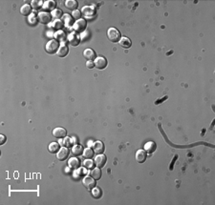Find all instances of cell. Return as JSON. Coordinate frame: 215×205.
<instances>
[{"mask_svg": "<svg viewBox=\"0 0 215 205\" xmlns=\"http://www.w3.org/2000/svg\"><path fill=\"white\" fill-rule=\"evenodd\" d=\"M107 37L111 42H118L120 39V34L116 28H110L107 31Z\"/></svg>", "mask_w": 215, "mask_h": 205, "instance_id": "6da1fadb", "label": "cell"}, {"mask_svg": "<svg viewBox=\"0 0 215 205\" xmlns=\"http://www.w3.org/2000/svg\"><path fill=\"white\" fill-rule=\"evenodd\" d=\"M67 39H68V43H69L71 46L77 47L80 42V34H77L76 31H73V33H70L68 34Z\"/></svg>", "mask_w": 215, "mask_h": 205, "instance_id": "7a4b0ae2", "label": "cell"}, {"mask_svg": "<svg viewBox=\"0 0 215 205\" xmlns=\"http://www.w3.org/2000/svg\"><path fill=\"white\" fill-rule=\"evenodd\" d=\"M59 42H57L56 39H53V40H50L48 43L46 44V47H45V49H46V52H48V54H55V52H57V50H59Z\"/></svg>", "mask_w": 215, "mask_h": 205, "instance_id": "3957f363", "label": "cell"}, {"mask_svg": "<svg viewBox=\"0 0 215 205\" xmlns=\"http://www.w3.org/2000/svg\"><path fill=\"white\" fill-rule=\"evenodd\" d=\"M82 183L83 185L86 187L88 190H92L94 187H96V180L93 178L91 176L90 177H85L82 178Z\"/></svg>", "mask_w": 215, "mask_h": 205, "instance_id": "277c9868", "label": "cell"}, {"mask_svg": "<svg viewBox=\"0 0 215 205\" xmlns=\"http://www.w3.org/2000/svg\"><path fill=\"white\" fill-rule=\"evenodd\" d=\"M38 18L41 24H47L51 21L52 15L48 12H40L38 15Z\"/></svg>", "mask_w": 215, "mask_h": 205, "instance_id": "5b68a950", "label": "cell"}, {"mask_svg": "<svg viewBox=\"0 0 215 205\" xmlns=\"http://www.w3.org/2000/svg\"><path fill=\"white\" fill-rule=\"evenodd\" d=\"M94 64H95V67L98 68V69L102 70L107 66V60L105 57H103V56H98V57H96Z\"/></svg>", "mask_w": 215, "mask_h": 205, "instance_id": "8992f818", "label": "cell"}, {"mask_svg": "<svg viewBox=\"0 0 215 205\" xmlns=\"http://www.w3.org/2000/svg\"><path fill=\"white\" fill-rule=\"evenodd\" d=\"M85 28H86V21H85V19H78L74 23V25H73V29H74L76 31H78V33H80V31H84Z\"/></svg>", "mask_w": 215, "mask_h": 205, "instance_id": "52a82bcc", "label": "cell"}, {"mask_svg": "<svg viewBox=\"0 0 215 205\" xmlns=\"http://www.w3.org/2000/svg\"><path fill=\"white\" fill-rule=\"evenodd\" d=\"M81 14L84 15L85 17H92L96 13V10L93 6H85L81 9Z\"/></svg>", "mask_w": 215, "mask_h": 205, "instance_id": "ba28073f", "label": "cell"}, {"mask_svg": "<svg viewBox=\"0 0 215 205\" xmlns=\"http://www.w3.org/2000/svg\"><path fill=\"white\" fill-rule=\"evenodd\" d=\"M68 156H69V149H67V147H62V148L59 149V151L57 152V154H56L57 159L60 160V161L65 160L68 157Z\"/></svg>", "mask_w": 215, "mask_h": 205, "instance_id": "9c48e42d", "label": "cell"}, {"mask_svg": "<svg viewBox=\"0 0 215 205\" xmlns=\"http://www.w3.org/2000/svg\"><path fill=\"white\" fill-rule=\"evenodd\" d=\"M106 163V156L102 154H98L95 157V165L98 168H102Z\"/></svg>", "mask_w": 215, "mask_h": 205, "instance_id": "30bf717a", "label": "cell"}, {"mask_svg": "<svg viewBox=\"0 0 215 205\" xmlns=\"http://www.w3.org/2000/svg\"><path fill=\"white\" fill-rule=\"evenodd\" d=\"M67 135V132L64 128H61V127H57V128H55L54 131H53V135L56 138H65Z\"/></svg>", "mask_w": 215, "mask_h": 205, "instance_id": "8fae6325", "label": "cell"}, {"mask_svg": "<svg viewBox=\"0 0 215 205\" xmlns=\"http://www.w3.org/2000/svg\"><path fill=\"white\" fill-rule=\"evenodd\" d=\"M93 151L94 153L96 154H102L103 151H104V145L101 141H96V142L93 143Z\"/></svg>", "mask_w": 215, "mask_h": 205, "instance_id": "7c38bea8", "label": "cell"}, {"mask_svg": "<svg viewBox=\"0 0 215 205\" xmlns=\"http://www.w3.org/2000/svg\"><path fill=\"white\" fill-rule=\"evenodd\" d=\"M146 159V152L144 150H138L137 153H136V160H137L139 163H144Z\"/></svg>", "mask_w": 215, "mask_h": 205, "instance_id": "4fadbf2b", "label": "cell"}, {"mask_svg": "<svg viewBox=\"0 0 215 205\" xmlns=\"http://www.w3.org/2000/svg\"><path fill=\"white\" fill-rule=\"evenodd\" d=\"M68 166H69L71 169H77L78 167L80 166V161L77 157H71L68 161Z\"/></svg>", "mask_w": 215, "mask_h": 205, "instance_id": "5bb4252c", "label": "cell"}, {"mask_svg": "<svg viewBox=\"0 0 215 205\" xmlns=\"http://www.w3.org/2000/svg\"><path fill=\"white\" fill-rule=\"evenodd\" d=\"M56 1H53V0H48V1H46V2L43 3L42 7H43L44 10H52V12H53V10H55V8H56Z\"/></svg>", "mask_w": 215, "mask_h": 205, "instance_id": "9a60e30c", "label": "cell"}, {"mask_svg": "<svg viewBox=\"0 0 215 205\" xmlns=\"http://www.w3.org/2000/svg\"><path fill=\"white\" fill-rule=\"evenodd\" d=\"M83 56H84L87 60L93 61V59H96V54L92 49H86L83 52Z\"/></svg>", "mask_w": 215, "mask_h": 205, "instance_id": "2e32d148", "label": "cell"}, {"mask_svg": "<svg viewBox=\"0 0 215 205\" xmlns=\"http://www.w3.org/2000/svg\"><path fill=\"white\" fill-rule=\"evenodd\" d=\"M119 44L123 47L124 49H129L131 47V40L128 37H120V39L119 40Z\"/></svg>", "mask_w": 215, "mask_h": 205, "instance_id": "e0dca14e", "label": "cell"}, {"mask_svg": "<svg viewBox=\"0 0 215 205\" xmlns=\"http://www.w3.org/2000/svg\"><path fill=\"white\" fill-rule=\"evenodd\" d=\"M156 150V144L153 142V141H148L144 144V151L146 153H153V152Z\"/></svg>", "mask_w": 215, "mask_h": 205, "instance_id": "ac0fdd59", "label": "cell"}, {"mask_svg": "<svg viewBox=\"0 0 215 205\" xmlns=\"http://www.w3.org/2000/svg\"><path fill=\"white\" fill-rule=\"evenodd\" d=\"M67 54H68V48H67V46L64 45V44H61V45L59 46V50H57V52H56L57 56L64 57V56L67 55Z\"/></svg>", "mask_w": 215, "mask_h": 205, "instance_id": "d6986e66", "label": "cell"}, {"mask_svg": "<svg viewBox=\"0 0 215 205\" xmlns=\"http://www.w3.org/2000/svg\"><path fill=\"white\" fill-rule=\"evenodd\" d=\"M55 39L57 42H63L66 39V34L63 31H57L56 33L55 34Z\"/></svg>", "mask_w": 215, "mask_h": 205, "instance_id": "ffe728a7", "label": "cell"}, {"mask_svg": "<svg viewBox=\"0 0 215 205\" xmlns=\"http://www.w3.org/2000/svg\"><path fill=\"white\" fill-rule=\"evenodd\" d=\"M31 10H32V6L29 4H24L21 7V9H20V13L24 15V16L25 15H30Z\"/></svg>", "mask_w": 215, "mask_h": 205, "instance_id": "44dd1931", "label": "cell"}, {"mask_svg": "<svg viewBox=\"0 0 215 205\" xmlns=\"http://www.w3.org/2000/svg\"><path fill=\"white\" fill-rule=\"evenodd\" d=\"M90 176L93 177V178H95L96 180H99V178L101 177V169L98 167V168H95V169H93L90 171Z\"/></svg>", "mask_w": 215, "mask_h": 205, "instance_id": "7402d4cb", "label": "cell"}, {"mask_svg": "<svg viewBox=\"0 0 215 205\" xmlns=\"http://www.w3.org/2000/svg\"><path fill=\"white\" fill-rule=\"evenodd\" d=\"M77 5H78L77 2L75 1V0H67L65 2V7L71 10H75L77 7Z\"/></svg>", "mask_w": 215, "mask_h": 205, "instance_id": "603a6c76", "label": "cell"}, {"mask_svg": "<svg viewBox=\"0 0 215 205\" xmlns=\"http://www.w3.org/2000/svg\"><path fill=\"white\" fill-rule=\"evenodd\" d=\"M83 149L82 148V146L81 145H75V146H73V148H72V154L74 155V156H80L83 153Z\"/></svg>", "mask_w": 215, "mask_h": 205, "instance_id": "cb8c5ba5", "label": "cell"}, {"mask_svg": "<svg viewBox=\"0 0 215 205\" xmlns=\"http://www.w3.org/2000/svg\"><path fill=\"white\" fill-rule=\"evenodd\" d=\"M48 149H49L50 153L55 154V153H56V152L59 151V144L56 143V142H52V143H50Z\"/></svg>", "mask_w": 215, "mask_h": 205, "instance_id": "d4e9b609", "label": "cell"}, {"mask_svg": "<svg viewBox=\"0 0 215 205\" xmlns=\"http://www.w3.org/2000/svg\"><path fill=\"white\" fill-rule=\"evenodd\" d=\"M51 27L53 28V29H56V30H59V31H60V29L63 27V22H62V21L59 20V19H56V20L54 21L53 23H52Z\"/></svg>", "mask_w": 215, "mask_h": 205, "instance_id": "484cf974", "label": "cell"}, {"mask_svg": "<svg viewBox=\"0 0 215 205\" xmlns=\"http://www.w3.org/2000/svg\"><path fill=\"white\" fill-rule=\"evenodd\" d=\"M73 143V141H72V138H67V136H65V138H63V139L60 140V144L62 147H70Z\"/></svg>", "mask_w": 215, "mask_h": 205, "instance_id": "4316f807", "label": "cell"}, {"mask_svg": "<svg viewBox=\"0 0 215 205\" xmlns=\"http://www.w3.org/2000/svg\"><path fill=\"white\" fill-rule=\"evenodd\" d=\"M94 156V151L91 149V148H85L83 150V156L85 157V159H91Z\"/></svg>", "mask_w": 215, "mask_h": 205, "instance_id": "83f0119b", "label": "cell"}, {"mask_svg": "<svg viewBox=\"0 0 215 205\" xmlns=\"http://www.w3.org/2000/svg\"><path fill=\"white\" fill-rule=\"evenodd\" d=\"M62 22L63 24H65L66 26H69L71 23H72V16L70 14H64L63 16H62Z\"/></svg>", "mask_w": 215, "mask_h": 205, "instance_id": "f1b7e54d", "label": "cell"}, {"mask_svg": "<svg viewBox=\"0 0 215 205\" xmlns=\"http://www.w3.org/2000/svg\"><path fill=\"white\" fill-rule=\"evenodd\" d=\"M28 21H29V23H30L31 25H36V23L38 22V18L36 17V15H35V13H32V14L29 15Z\"/></svg>", "mask_w": 215, "mask_h": 205, "instance_id": "f546056e", "label": "cell"}, {"mask_svg": "<svg viewBox=\"0 0 215 205\" xmlns=\"http://www.w3.org/2000/svg\"><path fill=\"white\" fill-rule=\"evenodd\" d=\"M92 196L95 198H101V189H98V188H97V187H94V188L92 189Z\"/></svg>", "mask_w": 215, "mask_h": 205, "instance_id": "4dcf8cb0", "label": "cell"}, {"mask_svg": "<svg viewBox=\"0 0 215 205\" xmlns=\"http://www.w3.org/2000/svg\"><path fill=\"white\" fill-rule=\"evenodd\" d=\"M32 8L35 9V10H38L40 7L43 6V2L42 1H38V0H33L32 1Z\"/></svg>", "mask_w": 215, "mask_h": 205, "instance_id": "1f68e13d", "label": "cell"}, {"mask_svg": "<svg viewBox=\"0 0 215 205\" xmlns=\"http://www.w3.org/2000/svg\"><path fill=\"white\" fill-rule=\"evenodd\" d=\"M51 15L55 18V20H56V19H59V18L61 17L62 12H61L60 10H56V9H55V10H53V12L51 13Z\"/></svg>", "mask_w": 215, "mask_h": 205, "instance_id": "d6a6232c", "label": "cell"}, {"mask_svg": "<svg viewBox=\"0 0 215 205\" xmlns=\"http://www.w3.org/2000/svg\"><path fill=\"white\" fill-rule=\"evenodd\" d=\"M83 166H84L85 169H92L94 166V162L90 159H86L83 162Z\"/></svg>", "mask_w": 215, "mask_h": 205, "instance_id": "836d02e7", "label": "cell"}, {"mask_svg": "<svg viewBox=\"0 0 215 205\" xmlns=\"http://www.w3.org/2000/svg\"><path fill=\"white\" fill-rule=\"evenodd\" d=\"M72 16L74 17L75 19H77V20L80 19V17H81V12H80V10H73V13H72Z\"/></svg>", "mask_w": 215, "mask_h": 205, "instance_id": "e575fe53", "label": "cell"}, {"mask_svg": "<svg viewBox=\"0 0 215 205\" xmlns=\"http://www.w3.org/2000/svg\"><path fill=\"white\" fill-rule=\"evenodd\" d=\"M86 67L88 68V69H93V68L95 67V64H94V62L92 60H88L86 62Z\"/></svg>", "mask_w": 215, "mask_h": 205, "instance_id": "d590c367", "label": "cell"}, {"mask_svg": "<svg viewBox=\"0 0 215 205\" xmlns=\"http://www.w3.org/2000/svg\"><path fill=\"white\" fill-rule=\"evenodd\" d=\"M0 140H1V141H0V143L3 144L5 141H6V138H5V135H0Z\"/></svg>", "mask_w": 215, "mask_h": 205, "instance_id": "8d00e7d4", "label": "cell"}]
</instances>
